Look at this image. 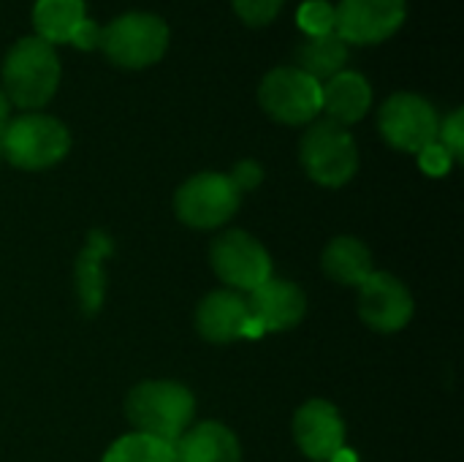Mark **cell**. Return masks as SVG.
Returning a JSON list of instances; mask_svg holds the SVG:
<instances>
[{
  "label": "cell",
  "mask_w": 464,
  "mask_h": 462,
  "mask_svg": "<svg viewBox=\"0 0 464 462\" xmlns=\"http://www.w3.org/2000/svg\"><path fill=\"white\" fill-rule=\"evenodd\" d=\"M60 76L63 68L54 46L41 41L38 35H22L19 41H14L0 65L3 93L8 103L24 112L46 106L60 87Z\"/></svg>",
  "instance_id": "1"
},
{
  "label": "cell",
  "mask_w": 464,
  "mask_h": 462,
  "mask_svg": "<svg viewBox=\"0 0 464 462\" xmlns=\"http://www.w3.org/2000/svg\"><path fill=\"white\" fill-rule=\"evenodd\" d=\"M133 433L177 444L196 417V398L177 381H141L125 398Z\"/></svg>",
  "instance_id": "2"
},
{
  "label": "cell",
  "mask_w": 464,
  "mask_h": 462,
  "mask_svg": "<svg viewBox=\"0 0 464 462\" xmlns=\"http://www.w3.org/2000/svg\"><path fill=\"white\" fill-rule=\"evenodd\" d=\"M71 150V131L52 114L24 112L0 131V158L22 172L57 166Z\"/></svg>",
  "instance_id": "3"
},
{
  "label": "cell",
  "mask_w": 464,
  "mask_h": 462,
  "mask_svg": "<svg viewBox=\"0 0 464 462\" xmlns=\"http://www.w3.org/2000/svg\"><path fill=\"white\" fill-rule=\"evenodd\" d=\"M171 41L169 25L150 11H128L101 27L98 49L106 60L125 71H141L163 60Z\"/></svg>",
  "instance_id": "4"
},
{
  "label": "cell",
  "mask_w": 464,
  "mask_h": 462,
  "mask_svg": "<svg viewBox=\"0 0 464 462\" xmlns=\"http://www.w3.org/2000/svg\"><path fill=\"white\" fill-rule=\"evenodd\" d=\"M299 161L313 182L324 188H343L359 172V147L345 125L313 120L299 142Z\"/></svg>",
  "instance_id": "5"
},
{
  "label": "cell",
  "mask_w": 464,
  "mask_h": 462,
  "mask_svg": "<svg viewBox=\"0 0 464 462\" xmlns=\"http://www.w3.org/2000/svg\"><path fill=\"white\" fill-rule=\"evenodd\" d=\"M242 193L234 188L228 174L201 172L188 177L174 193V215L179 223L209 231L226 226L239 210Z\"/></svg>",
  "instance_id": "6"
},
{
  "label": "cell",
  "mask_w": 464,
  "mask_h": 462,
  "mask_svg": "<svg viewBox=\"0 0 464 462\" xmlns=\"http://www.w3.org/2000/svg\"><path fill=\"white\" fill-rule=\"evenodd\" d=\"M261 109L283 125H310L321 114V82L296 65L272 68L258 84Z\"/></svg>",
  "instance_id": "7"
},
{
  "label": "cell",
  "mask_w": 464,
  "mask_h": 462,
  "mask_svg": "<svg viewBox=\"0 0 464 462\" xmlns=\"http://www.w3.org/2000/svg\"><path fill=\"white\" fill-rule=\"evenodd\" d=\"M438 109L419 93H394L378 109V131L383 142L408 155H419L438 142Z\"/></svg>",
  "instance_id": "8"
},
{
  "label": "cell",
  "mask_w": 464,
  "mask_h": 462,
  "mask_svg": "<svg viewBox=\"0 0 464 462\" xmlns=\"http://www.w3.org/2000/svg\"><path fill=\"white\" fill-rule=\"evenodd\" d=\"M209 261L220 283L231 291H253L264 280L272 278V256L269 251L247 231L228 229L218 234L209 245Z\"/></svg>",
  "instance_id": "9"
},
{
  "label": "cell",
  "mask_w": 464,
  "mask_h": 462,
  "mask_svg": "<svg viewBox=\"0 0 464 462\" xmlns=\"http://www.w3.org/2000/svg\"><path fill=\"white\" fill-rule=\"evenodd\" d=\"M408 19V0H340L334 5V33L345 44L375 46L400 33Z\"/></svg>",
  "instance_id": "10"
},
{
  "label": "cell",
  "mask_w": 464,
  "mask_h": 462,
  "mask_svg": "<svg viewBox=\"0 0 464 462\" xmlns=\"http://www.w3.org/2000/svg\"><path fill=\"white\" fill-rule=\"evenodd\" d=\"M359 319L378 335L405 329L413 319V297L408 286L389 272H372L359 286Z\"/></svg>",
  "instance_id": "11"
},
{
  "label": "cell",
  "mask_w": 464,
  "mask_h": 462,
  "mask_svg": "<svg viewBox=\"0 0 464 462\" xmlns=\"http://www.w3.org/2000/svg\"><path fill=\"white\" fill-rule=\"evenodd\" d=\"M291 430L307 460L332 462L340 449H345V422L329 400H307L296 411Z\"/></svg>",
  "instance_id": "12"
},
{
  "label": "cell",
  "mask_w": 464,
  "mask_h": 462,
  "mask_svg": "<svg viewBox=\"0 0 464 462\" xmlns=\"http://www.w3.org/2000/svg\"><path fill=\"white\" fill-rule=\"evenodd\" d=\"M196 332L207 340V343H234L242 338H258L264 335L247 310V302L242 294L231 291V289H218L212 294H207L198 308H196Z\"/></svg>",
  "instance_id": "13"
},
{
  "label": "cell",
  "mask_w": 464,
  "mask_h": 462,
  "mask_svg": "<svg viewBox=\"0 0 464 462\" xmlns=\"http://www.w3.org/2000/svg\"><path fill=\"white\" fill-rule=\"evenodd\" d=\"M245 302H247L253 324L261 332H288L296 324H302V319L307 313L304 291L296 283L280 280V278L264 280L258 289H253L247 294Z\"/></svg>",
  "instance_id": "14"
},
{
  "label": "cell",
  "mask_w": 464,
  "mask_h": 462,
  "mask_svg": "<svg viewBox=\"0 0 464 462\" xmlns=\"http://www.w3.org/2000/svg\"><path fill=\"white\" fill-rule=\"evenodd\" d=\"M372 106V84L362 71L343 68L321 84V112L337 125H353L367 117Z\"/></svg>",
  "instance_id": "15"
},
{
  "label": "cell",
  "mask_w": 464,
  "mask_h": 462,
  "mask_svg": "<svg viewBox=\"0 0 464 462\" xmlns=\"http://www.w3.org/2000/svg\"><path fill=\"white\" fill-rule=\"evenodd\" d=\"M177 462H242V447L234 430L220 422H201L188 428L174 444Z\"/></svg>",
  "instance_id": "16"
},
{
  "label": "cell",
  "mask_w": 464,
  "mask_h": 462,
  "mask_svg": "<svg viewBox=\"0 0 464 462\" xmlns=\"http://www.w3.org/2000/svg\"><path fill=\"white\" fill-rule=\"evenodd\" d=\"M111 237L106 231H90L84 251L76 259L73 278H76V294L82 302V310L87 316H95L103 305L106 294V275H103V259L111 253Z\"/></svg>",
  "instance_id": "17"
},
{
  "label": "cell",
  "mask_w": 464,
  "mask_h": 462,
  "mask_svg": "<svg viewBox=\"0 0 464 462\" xmlns=\"http://www.w3.org/2000/svg\"><path fill=\"white\" fill-rule=\"evenodd\" d=\"M321 267L329 280H334L340 286H351V289H359L375 272L370 248L359 237H351V234L334 237L324 248Z\"/></svg>",
  "instance_id": "18"
},
{
  "label": "cell",
  "mask_w": 464,
  "mask_h": 462,
  "mask_svg": "<svg viewBox=\"0 0 464 462\" xmlns=\"http://www.w3.org/2000/svg\"><path fill=\"white\" fill-rule=\"evenodd\" d=\"M84 16H87L84 0H35L33 30L41 41L52 46L71 44V35Z\"/></svg>",
  "instance_id": "19"
},
{
  "label": "cell",
  "mask_w": 464,
  "mask_h": 462,
  "mask_svg": "<svg viewBox=\"0 0 464 462\" xmlns=\"http://www.w3.org/2000/svg\"><path fill=\"white\" fill-rule=\"evenodd\" d=\"M296 68H302L304 74H310L313 79H318L321 84L326 79H332L334 74H340L348 63V44L337 35V33H329V35H315V38H307L299 52H296Z\"/></svg>",
  "instance_id": "20"
},
{
  "label": "cell",
  "mask_w": 464,
  "mask_h": 462,
  "mask_svg": "<svg viewBox=\"0 0 464 462\" xmlns=\"http://www.w3.org/2000/svg\"><path fill=\"white\" fill-rule=\"evenodd\" d=\"M101 462H177V457H174V444L141 433H128L106 449Z\"/></svg>",
  "instance_id": "21"
},
{
  "label": "cell",
  "mask_w": 464,
  "mask_h": 462,
  "mask_svg": "<svg viewBox=\"0 0 464 462\" xmlns=\"http://www.w3.org/2000/svg\"><path fill=\"white\" fill-rule=\"evenodd\" d=\"M296 22L307 38L329 35L334 33V5L329 0H304L296 11Z\"/></svg>",
  "instance_id": "22"
},
{
  "label": "cell",
  "mask_w": 464,
  "mask_h": 462,
  "mask_svg": "<svg viewBox=\"0 0 464 462\" xmlns=\"http://www.w3.org/2000/svg\"><path fill=\"white\" fill-rule=\"evenodd\" d=\"M285 0H231L234 14L247 25V27H264L277 19L280 8Z\"/></svg>",
  "instance_id": "23"
},
{
  "label": "cell",
  "mask_w": 464,
  "mask_h": 462,
  "mask_svg": "<svg viewBox=\"0 0 464 462\" xmlns=\"http://www.w3.org/2000/svg\"><path fill=\"white\" fill-rule=\"evenodd\" d=\"M438 144L454 158V163H459L464 158V112L454 109L449 117L440 120L438 128Z\"/></svg>",
  "instance_id": "24"
},
{
  "label": "cell",
  "mask_w": 464,
  "mask_h": 462,
  "mask_svg": "<svg viewBox=\"0 0 464 462\" xmlns=\"http://www.w3.org/2000/svg\"><path fill=\"white\" fill-rule=\"evenodd\" d=\"M419 166L427 177H446L454 166V158L438 142H432L430 147L419 152Z\"/></svg>",
  "instance_id": "25"
},
{
  "label": "cell",
  "mask_w": 464,
  "mask_h": 462,
  "mask_svg": "<svg viewBox=\"0 0 464 462\" xmlns=\"http://www.w3.org/2000/svg\"><path fill=\"white\" fill-rule=\"evenodd\" d=\"M228 180L234 182V188H237L239 193H245V191H253V188H258V185H261V180H264V169H261V163H258V161L247 158V161H239V163L234 166V172L228 174Z\"/></svg>",
  "instance_id": "26"
},
{
  "label": "cell",
  "mask_w": 464,
  "mask_h": 462,
  "mask_svg": "<svg viewBox=\"0 0 464 462\" xmlns=\"http://www.w3.org/2000/svg\"><path fill=\"white\" fill-rule=\"evenodd\" d=\"M71 44H73L76 49H82V52H92V49H98V44H101V25H98V22H92L90 16H84V19H82V25L73 30Z\"/></svg>",
  "instance_id": "27"
},
{
  "label": "cell",
  "mask_w": 464,
  "mask_h": 462,
  "mask_svg": "<svg viewBox=\"0 0 464 462\" xmlns=\"http://www.w3.org/2000/svg\"><path fill=\"white\" fill-rule=\"evenodd\" d=\"M8 112H11V103H8L5 93L0 90V131H3V128H5V123L11 120V117H8Z\"/></svg>",
  "instance_id": "28"
}]
</instances>
